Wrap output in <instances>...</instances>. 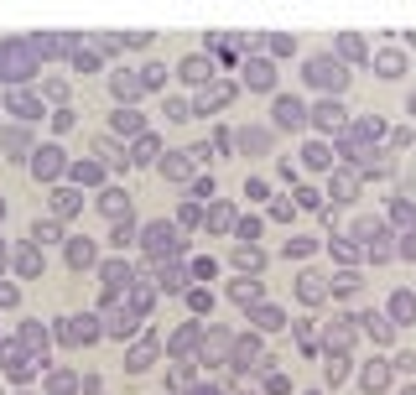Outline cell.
Instances as JSON below:
<instances>
[{
	"label": "cell",
	"mask_w": 416,
	"mask_h": 395,
	"mask_svg": "<svg viewBox=\"0 0 416 395\" xmlns=\"http://www.w3.org/2000/svg\"><path fill=\"white\" fill-rule=\"evenodd\" d=\"M229 94H234L229 84H213V89H203V94H198V110H219V104H229Z\"/></svg>",
	"instance_id": "cell-5"
},
{
	"label": "cell",
	"mask_w": 416,
	"mask_h": 395,
	"mask_svg": "<svg viewBox=\"0 0 416 395\" xmlns=\"http://www.w3.org/2000/svg\"><path fill=\"white\" fill-rule=\"evenodd\" d=\"M302 302H323V281L317 276H302Z\"/></svg>",
	"instance_id": "cell-24"
},
{
	"label": "cell",
	"mask_w": 416,
	"mask_h": 395,
	"mask_svg": "<svg viewBox=\"0 0 416 395\" xmlns=\"http://www.w3.org/2000/svg\"><path fill=\"white\" fill-rule=\"evenodd\" d=\"M162 172L182 182V177H187V156H162Z\"/></svg>",
	"instance_id": "cell-23"
},
{
	"label": "cell",
	"mask_w": 416,
	"mask_h": 395,
	"mask_svg": "<svg viewBox=\"0 0 416 395\" xmlns=\"http://www.w3.org/2000/svg\"><path fill=\"white\" fill-rule=\"evenodd\" d=\"M229 297L239 302V307H260V286H255V281H234Z\"/></svg>",
	"instance_id": "cell-7"
},
{
	"label": "cell",
	"mask_w": 416,
	"mask_h": 395,
	"mask_svg": "<svg viewBox=\"0 0 416 395\" xmlns=\"http://www.w3.org/2000/svg\"><path fill=\"white\" fill-rule=\"evenodd\" d=\"M99 208H104L110 219H120V214H130V198L115 193V188H104V193H99Z\"/></svg>",
	"instance_id": "cell-4"
},
{
	"label": "cell",
	"mask_w": 416,
	"mask_h": 395,
	"mask_svg": "<svg viewBox=\"0 0 416 395\" xmlns=\"http://www.w3.org/2000/svg\"><path fill=\"white\" fill-rule=\"evenodd\" d=\"M208 224H213V229H229V224H234V214H229V208L219 203V208H213V214H208Z\"/></svg>",
	"instance_id": "cell-29"
},
{
	"label": "cell",
	"mask_w": 416,
	"mask_h": 395,
	"mask_svg": "<svg viewBox=\"0 0 416 395\" xmlns=\"http://www.w3.org/2000/svg\"><path fill=\"white\" fill-rule=\"evenodd\" d=\"M151 359H156V344H136V349H130V359H125V364H130V370H146V364H151Z\"/></svg>",
	"instance_id": "cell-14"
},
{
	"label": "cell",
	"mask_w": 416,
	"mask_h": 395,
	"mask_svg": "<svg viewBox=\"0 0 416 395\" xmlns=\"http://www.w3.org/2000/svg\"><path fill=\"white\" fill-rule=\"evenodd\" d=\"M52 208H58V214H73V208H78V193H58V198H52Z\"/></svg>",
	"instance_id": "cell-30"
},
{
	"label": "cell",
	"mask_w": 416,
	"mask_h": 395,
	"mask_svg": "<svg viewBox=\"0 0 416 395\" xmlns=\"http://www.w3.org/2000/svg\"><path fill=\"white\" fill-rule=\"evenodd\" d=\"M115 130H120V136H141V120H136L130 110H120V115H115Z\"/></svg>",
	"instance_id": "cell-21"
},
{
	"label": "cell",
	"mask_w": 416,
	"mask_h": 395,
	"mask_svg": "<svg viewBox=\"0 0 416 395\" xmlns=\"http://www.w3.org/2000/svg\"><path fill=\"white\" fill-rule=\"evenodd\" d=\"M125 276H130V271L120 266V260H110V266H104V281H110V286H120V281H125Z\"/></svg>",
	"instance_id": "cell-34"
},
{
	"label": "cell",
	"mask_w": 416,
	"mask_h": 395,
	"mask_svg": "<svg viewBox=\"0 0 416 395\" xmlns=\"http://www.w3.org/2000/svg\"><path fill=\"white\" fill-rule=\"evenodd\" d=\"M276 120H281V125H302V104L281 99V104H276Z\"/></svg>",
	"instance_id": "cell-15"
},
{
	"label": "cell",
	"mask_w": 416,
	"mask_h": 395,
	"mask_svg": "<svg viewBox=\"0 0 416 395\" xmlns=\"http://www.w3.org/2000/svg\"><path fill=\"white\" fill-rule=\"evenodd\" d=\"M32 167H37V172H32V177H58V167H63V156H58V151H52V146H47V151H37V162H32Z\"/></svg>",
	"instance_id": "cell-6"
},
{
	"label": "cell",
	"mask_w": 416,
	"mask_h": 395,
	"mask_svg": "<svg viewBox=\"0 0 416 395\" xmlns=\"http://www.w3.org/2000/svg\"><path fill=\"white\" fill-rule=\"evenodd\" d=\"M182 78H187V84H203V78H208V63H203V58H187V63H182Z\"/></svg>",
	"instance_id": "cell-17"
},
{
	"label": "cell",
	"mask_w": 416,
	"mask_h": 395,
	"mask_svg": "<svg viewBox=\"0 0 416 395\" xmlns=\"http://www.w3.org/2000/svg\"><path fill=\"white\" fill-rule=\"evenodd\" d=\"M374 68H380L385 78H396L401 68H406V58H401V52H380V63H374Z\"/></svg>",
	"instance_id": "cell-16"
},
{
	"label": "cell",
	"mask_w": 416,
	"mask_h": 395,
	"mask_svg": "<svg viewBox=\"0 0 416 395\" xmlns=\"http://www.w3.org/2000/svg\"><path fill=\"white\" fill-rule=\"evenodd\" d=\"M162 286H182V266H162Z\"/></svg>",
	"instance_id": "cell-36"
},
{
	"label": "cell",
	"mask_w": 416,
	"mask_h": 395,
	"mask_svg": "<svg viewBox=\"0 0 416 395\" xmlns=\"http://www.w3.org/2000/svg\"><path fill=\"white\" fill-rule=\"evenodd\" d=\"M307 84H317V89H343V68L333 58H313L307 63Z\"/></svg>",
	"instance_id": "cell-1"
},
{
	"label": "cell",
	"mask_w": 416,
	"mask_h": 395,
	"mask_svg": "<svg viewBox=\"0 0 416 395\" xmlns=\"http://www.w3.org/2000/svg\"><path fill=\"white\" fill-rule=\"evenodd\" d=\"M146 250H151V255H172V250H177V234H172L167 224H156V229H146Z\"/></svg>",
	"instance_id": "cell-2"
},
{
	"label": "cell",
	"mask_w": 416,
	"mask_h": 395,
	"mask_svg": "<svg viewBox=\"0 0 416 395\" xmlns=\"http://www.w3.org/2000/svg\"><path fill=\"white\" fill-rule=\"evenodd\" d=\"M11 302H16V292H11V286H0V307H11Z\"/></svg>",
	"instance_id": "cell-40"
},
{
	"label": "cell",
	"mask_w": 416,
	"mask_h": 395,
	"mask_svg": "<svg viewBox=\"0 0 416 395\" xmlns=\"http://www.w3.org/2000/svg\"><path fill=\"white\" fill-rule=\"evenodd\" d=\"M68 266H73V271L94 266V245H89V240H73V245H68Z\"/></svg>",
	"instance_id": "cell-8"
},
{
	"label": "cell",
	"mask_w": 416,
	"mask_h": 395,
	"mask_svg": "<svg viewBox=\"0 0 416 395\" xmlns=\"http://www.w3.org/2000/svg\"><path fill=\"white\" fill-rule=\"evenodd\" d=\"M234 260H239V266H245V271H255V266H260V250H239Z\"/></svg>",
	"instance_id": "cell-37"
},
{
	"label": "cell",
	"mask_w": 416,
	"mask_h": 395,
	"mask_svg": "<svg viewBox=\"0 0 416 395\" xmlns=\"http://www.w3.org/2000/svg\"><path fill=\"white\" fill-rule=\"evenodd\" d=\"M0 266H6V245H0Z\"/></svg>",
	"instance_id": "cell-42"
},
{
	"label": "cell",
	"mask_w": 416,
	"mask_h": 395,
	"mask_svg": "<svg viewBox=\"0 0 416 395\" xmlns=\"http://www.w3.org/2000/svg\"><path fill=\"white\" fill-rule=\"evenodd\" d=\"M193 344H198V328H182V333L172 338V349H177V354H187V349H193Z\"/></svg>",
	"instance_id": "cell-26"
},
{
	"label": "cell",
	"mask_w": 416,
	"mask_h": 395,
	"mask_svg": "<svg viewBox=\"0 0 416 395\" xmlns=\"http://www.w3.org/2000/svg\"><path fill=\"white\" fill-rule=\"evenodd\" d=\"M130 328H136V312H110V333L115 338H130Z\"/></svg>",
	"instance_id": "cell-13"
},
{
	"label": "cell",
	"mask_w": 416,
	"mask_h": 395,
	"mask_svg": "<svg viewBox=\"0 0 416 395\" xmlns=\"http://www.w3.org/2000/svg\"><path fill=\"white\" fill-rule=\"evenodd\" d=\"M0 214H6V203H0Z\"/></svg>",
	"instance_id": "cell-43"
},
{
	"label": "cell",
	"mask_w": 416,
	"mask_h": 395,
	"mask_svg": "<svg viewBox=\"0 0 416 395\" xmlns=\"http://www.w3.org/2000/svg\"><path fill=\"white\" fill-rule=\"evenodd\" d=\"M385 380H391V370H385V364H370L365 370V390H385Z\"/></svg>",
	"instance_id": "cell-19"
},
{
	"label": "cell",
	"mask_w": 416,
	"mask_h": 395,
	"mask_svg": "<svg viewBox=\"0 0 416 395\" xmlns=\"http://www.w3.org/2000/svg\"><path fill=\"white\" fill-rule=\"evenodd\" d=\"M16 271H21V276H37V271H42V255H37L32 245H21V250H16Z\"/></svg>",
	"instance_id": "cell-9"
},
{
	"label": "cell",
	"mask_w": 416,
	"mask_h": 395,
	"mask_svg": "<svg viewBox=\"0 0 416 395\" xmlns=\"http://www.w3.org/2000/svg\"><path fill=\"white\" fill-rule=\"evenodd\" d=\"M245 78H250L255 89H271V78H276V73H271V63H250V68H245Z\"/></svg>",
	"instance_id": "cell-12"
},
{
	"label": "cell",
	"mask_w": 416,
	"mask_h": 395,
	"mask_svg": "<svg viewBox=\"0 0 416 395\" xmlns=\"http://www.w3.org/2000/svg\"><path fill=\"white\" fill-rule=\"evenodd\" d=\"M255 323L260 328H281V312L276 307H255Z\"/></svg>",
	"instance_id": "cell-28"
},
{
	"label": "cell",
	"mask_w": 416,
	"mask_h": 395,
	"mask_svg": "<svg viewBox=\"0 0 416 395\" xmlns=\"http://www.w3.org/2000/svg\"><path fill=\"white\" fill-rule=\"evenodd\" d=\"M302 156H307V167H328V162H333V156H328V146H307Z\"/></svg>",
	"instance_id": "cell-27"
},
{
	"label": "cell",
	"mask_w": 416,
	"mask_h": 395,
	"mask_svg": "<svg viewBox=\"0 0 416 395\" xmlns=\"http://www.w3.org/2000/svg\"><path fill=\"white\" fill-rule=\"evenodd\" d=\"M239 146H245V151H265V146H271V136H265V130H245Z\"/></svg>",
	"instance_id": "cell-20"
},
{
	"label": "cell",
	"mask_w": 416,
	"mask_h": 395,
	"mask_svg": "<svg viewBox=\"0 0 416 395\" xmlns=\"http://www.w3.org/2000/svg\"><path fill=\"white\" fill-rule=\"evenodd\" d=\"M354 193H359V182H354V177H333V198H339V203H348Z\"/></svg>",
	"instance_id": "cell-22"
},
{
	"label": "cell",
	"mask_w": 416,
	"mask_h": 395,
	"mask_svg": "<svg viewBox=\"0 0 416 395\" xmlns=\"http://www.w3.org/2000/svg\"><path fill=\"white\" fill-rule=\"evenodd\" d=\"M73 380H78V375H52V390H58V395H68V390H73Z\"/></svg>",
	"instance_id": "cell-39"
},
{
	"label": "cell",
	"mask_w": 416,
	"mask_h": 395,
	"mask_svg": "<svg viewBox=\"0 0 416 395\" xmlns=\"http://www.w3.org/2000/svg\"><path fill=\"white\" fill-rule=\"evenodd\" d=\"M193 395H213V385H198V390H193Z\"/></svg>",
	"instance_id": "cell-41"
},
{
	"label": "cell",
	"mask_w": 416,
	"mask_h": 395,
	"mask_svg": "<svg viewBox=\"0 0 416 395\" xmlns=\"http://www.w3.org/2000/svg\"><path fill=\"white\" fill-rule=\"evenodd\" d=\"M328 344H333V349L348 344V323H333V328H328Z\"/></svg>",
	"instance_id": "cell-32"
},
{
	"label": "cell",
	"mask_w": 416,
	"mask_h": 395,
	"mask_svg": "<svg viewBox=\"0 0 416 395\" xmlns=\"http://www.w3.org/2000/svg\"><path fill=\"white\" fill-rule=\"evenodd\" d=\"M339 47H343V58H365V42H359V37H343Z\"/></svg>",
	"instance_id": "cell-35"
},
{
	"label": "cell",
	"mask_w": 416,
	"mask_h": 395,
	"mask_svg": "<svg viewBox=\"0 0 416 395\" xmlns=\"http://www.w3.org/2000/svg\"><path fill=\"white\" fill-rule=\"evenodd\" d=\"M396 318H411V292H396Z\"/></svg>",
	"instance_id": "cell-38"
},
{
	"label": "cell",
	"mask_w": 416,
	"mask_h": 395,
	"mask_svg": "<svg viewBox=\"0 0 416 395\" xmlns=\"http://www.w3.org/2000/svg\"><path fill=\"white\" fill-rule=\"evenodd\" d=\"M313 120L323 125V130H328V125H343V110H339V104H317V115H313Z\"/></svg>",
	"instance_id": "cell-18"
},
{
	"label": "cell",
	"mask_w": 416,
	"mask_h": 395,
	"mask_svg": "<svg viewBox=\"0 0 416 395\" xmlns=\"http://www.w3.org/2000/svg\"><path fill=\"white\" fill-rule=\"evenodd\" d=\"M0 73H6V78H26V73H32V58H26L21 47H11L6 58H0Z\"/></svg>",
	"instance_id": "cell-3"
},
{
	"label": "cell",
	"mask_w": 416,
	"mask_h": 395,
	"mask_svg": "<svg viewBox=\"0 0 416 395\" xmlns=\"http://www.w3.org/2000/svg\"><path fill=\"white\" fill-rule=\"evenodd\" d=\"M110 94H115V99H136L141 89H136V78H130V73H115V78H110Z\"/></svg>",
	"instance_id": "cell-10"
},
{
	"label": "cell",
	"mask_w": 416,
	"mask_h": 395,
	"mask_svg": "<svg viewBox=\"0 0 416 395\" xmlns=\"http://www.w3.org/2000/svg\"><path fill=\"white\" fill-rule=\"evenodd\" d=\"M203 354H208V359H224V354H229V333H224V328H213L208 344H203Z\"/></svg>",
	"instance_id": "cell-11"
},
{
	"label": "cell",
	"mask_w": 416,
	"mask_h": 395,
	"mask_svg": "<svg viewBox=\"0 0 416 395\" xmlns=\"http://www.w3.org/2000/svg\"><path fill=\"white\" fill-rule=\"evenodd\" d=\"M73 177H78V182H89V188H94V182H99V167H89V162H78V167H73Z\"/></svg>",
	"instance_id": "cell-31"
},
{
	"label": "cell",
	"mask_w": 416,
	"mask_h": 395,
	"mask_svg": "<svg viewBox=\"0 0 416 395\" xmlns=\"http://www.w3.org/2000/svg\"><path fill=\"white\" fill-rule=\"evenodd\" d=\"M151 156H156V141L141 136V141H136V162H151Z\"/></svg>",
	"instance_id": "cell-33"
},
{
	"label": "cell",
	"mask_w": 416,
	"mask_h": 395,
	"mask_svg": "<svg viewBox=\"0 0 416 395\" xmlns=\"http://www.w3.org/2000/svg\"><path fill=\"white\" fill-rule=\"evenodd\" d=\"M0 146H6V151H26V130H6V136H0Z\"/></svg>",
	"instance_id": "cell-25"
}]
</instances>
